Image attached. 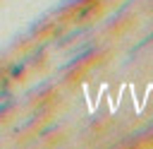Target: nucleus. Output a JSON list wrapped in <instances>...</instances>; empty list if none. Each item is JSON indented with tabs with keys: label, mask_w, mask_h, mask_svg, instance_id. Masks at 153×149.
<instances>
[{
	"label": "nucleus",
	"mask_w": 153,
	"mask_h": 149,
	"mask_svg": "<svg viewBox=\"0 0 153 149\" xmlns=\"http://www.w3.org/2000/svg\"><path fill=\"white\" fill-rule=\"evenodd\" d=\"M26 65H29V62H17V65H14L12 70H10V74H12V77H17V74H22V70H24Z\"/></svg>",
	"instance_id": "f257e3e1"
}]
</instances>
